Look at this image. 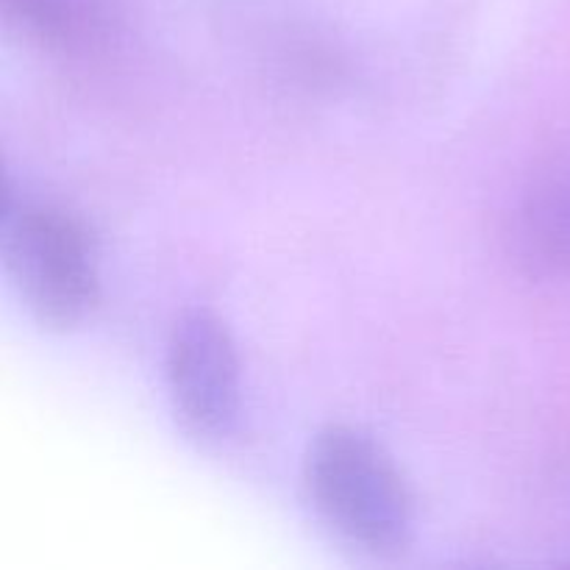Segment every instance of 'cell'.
<instances>
[{"mask_svg": "<svg viewBox=\"0 0 570 570\" xmlns=\"http://www.w3.org/2000/svg\"><path fill=\"white\" fill-rule=\"evenodd\" d=\"M304 488L337 538L373 557H399L415 538V499L404 473L373 434L328 423L309 443Z\"/></svg>", "mask_w": 570, "mask_h": 570, "instance_id": "cell-1", "label": "cell"}, {"mask_svg": "<svg viewBox=\"0 0 570 570\" xmlns=\"http://www.w3.org/2000/svg\"><path fill=\"white\" fill-rule=\"evenodd\" d=\"M0 250L26 309L48 328H76L100 301L98 248L87 223L53 200L6 184Z\"/></svg>", "mask_w": 570, "mask_h": 570, "instance_id": "cell-2", "label": "cell"}, {"mask_svg": "<svg viewBox=\"0 0 570 570\" xmlns=\"http://www.w3.org/2000/svg\"><path fill=\"white\" fill-rule=\"evenodd\" d=\"M167 390L173 412L193 438L220 440L243 404V362L232 328L212 309H187L167 340Z\"/></svg>", "mask_w": 570, "mask_h": 570, "instance_id": "cell-3", "label": "cell"}, {"mask_svg": "<svg viewBox=\"0 0 570 570\" xmlns=\"http://www.w3.org/2000/svg\"><path fill=\"white\" fill-rule=\"evenodd\" d=\"M6 28L56 59L100 53L122 28V0H0Z\"/></svg>", "mask_w": 570, "mask_h": 570, "instance_id": "cell-4", "label": "cell"}, {"mask_svg": "<svg viewBox=\"0 0 570 570\" xmlns=\"http://www.w3.org/2000/svg\"><path fill=\"white\" fill-rule=\"evenodd\" d=\"M521 217L543 262L570 273V137L546 150L529 173Z\"/></svg>", "mask_w": 570, "mask_h": 570, "instance_id": "cell-5", "label": "cell"}]
</instances>
